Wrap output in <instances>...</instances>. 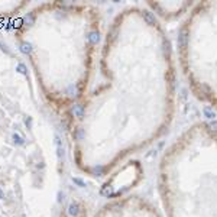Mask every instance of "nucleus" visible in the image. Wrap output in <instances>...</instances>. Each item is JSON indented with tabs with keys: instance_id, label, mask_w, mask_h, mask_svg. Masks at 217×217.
Returning <instances> with one entry per match:
<instances>
[{
	"instance_id": "1",
	"label": "nucleus",
	"mask_w": 217,
	"mask_h": 217,
	"mask_svg": "<svg viewBox=\"0 0 217 217\" xmlns=\"http://www.w3.org/2000/svg\"><path fill=\"white\" fill-rule=\"evenodd\" d=\"M72 113H74V116H77V117H80V119H83L84 117V107L81 104H74L72 106Z\"/></svg>"
},
{
	"instance_id": "2",
	"label": "nucleus",
	"mask_w": 217,
	"mask_h": 217,
	"mask_svg": "<svg viewBox=\"0 0 217 217\" xmlns=\"http://www.w3.org/2000/svg\"><path fill=\"white\" fill-rule=\"evenodd\" d=\"M80 213V207L77 203H71L70 205H68V214L71 217H77Z\"/></svg>"
},
{
	"instance_id": "3",
	"label": "nucleus",
	"mask_w": 217,
	"mask_h": 217,
	"mask_svg": "<svg viewBox=\"0 0 217 217\" xmlns=\"http://www.w3.org/2000/svg\"><path fill=\"white\" fill-rule=\"evenodd\" d=\"M100 41V35L99 32H96V31H93V32L88 33V42L90 44H93V45H96L97 42Z\"/></svg>"
},
{
	"instance_id": "4",
	"label": "nucleus",
	"mask_w": 217,
	"mask_h": 217,
	"mask_svg": "<svg viewBox=\"0 0 217 217\" xmlns=\"http://www.w3.org/2000/svg\"><path fill=\"white\" fill-rule=\"evenodd\" d=\"M20 52L22 54H31L32 52V45L29 42H22L20 44Z\"/></svg>"
},
{
	"instance_id": "5",
	"label": "nucleus",
	"mask_w": 217,
	"mask_h": 217,
	"mask_svg": "<svg viewBox=\"0 0 217 217\" xmlns=\"http://www.w3.org/2000/svg\"><path fill=\"white\" fill-rule=\"evenodd\" d=\"M23 23L26 25V26H32L33 23H35V16L33 13H28L25 18H23Z\"/></svg>"
},
{
	"instance_id": "6",
	"label": "nucleus",
	"mask_w": 217,
	"mask_h": 217,
	"mask_svg": "<svg viewBox=\"0 0 217 217\" xmlns=\"http://www.w3.org/2000/svg\"><path fill=\"white\" fill-rule=\"evenodd\" d=\"M143 18H145V20H146L149 25H155V23H156V20H155V18H153V15L149 13V12H145Z\"/></svg>"
},
{
	"instance_id": "7",
	"label": "nucleus",
	"mask_w": 217,
	"mask_h": 217,
	"mask_svg": "<svg viewBox=\"0 0 217 217\" xmlns=\"http://www.w3.org/2000/svg\"><path fill=\"white\" fill-rule=\"evenodd\" d=\"M13 142L16 145H23L25 143V139L22 138L20 135H18V133H13Z\"/></svg>"
},
{
	"instance_id": "8",
	"label": "nucleus",
	"mask_w": 217,
	"mask_h": 217,
	"mask_svg": "<svg viewBox=\"0 0 217 217\" xmlns=\"http://www.w3.org/2000/svg\"><path fill=\"white\" fill-rule=\"evenodd\" d=\"M16 71L20 72V74H23V75H26L28 74V68L25 64H18V67H16Z\"/></svg>"
},
{
	"instance_id": "9",
	"label": "nucleus",
	"mask_w": 217,
	"mask_h": 217,
	"mask_svg": "<svg viewBox=\"0 0 217 217\" xmlns=\"http://www.w3.org/2000/svg\"><path fill=\"white\" fill-rule=\"evenodd\" d=\"M72 182L77 184L78 187H86V182H84L83 179H80V178H72Z\"/></svg>"
},
{
	"instance_id": "10",
	"label": "nucleus",
	"mask_w": 217,
	"mask_h": 217,
	"mask_svg": "<svg viewBox=\"0 0 217 217\" xmlns=\"http://www.w3.org/2000/svg\"><path fill=\"white\" fill-rule=\"evenodd\" d=\"M68 94H70V96H77V88L74 86H71L68 88Z\"/></svg>"
},
{
	"instance_id": "11",
	"label": "nucleus",
	"mask_w": 217,
	"mask_h": 217,
	"mask_svg": "<svg viewBox=\"0 0 217 217\" xmlns=\"http://www.w3.org/2000/svg\"><path fill=\"white\" fill-rule=\"evenodd\" d=\"M204 113H205V116H207V117H214V113L211 112L209 107H205V109H204Z\"/></svg>"
},
{
	"instance_id": "12",
	"label": "nucleus",
	"mask_w": 217,
	"mask_h": 217,
	"mask_svg": "<svg viewBox=\"0 0 217 217\" xmlns=\"http://www.w3.org/2000/svg\"><path fill=\"white\" fill-rule=\"evenodd\" d=\"M75 138H77V139H81V138H83V130H81V129H78V132L75 133Z\"/></svg>"
},
{
	"instance_id": "13",
	"label": "nucleus",
	"mask_w": 217,
	"mask_h": 217,
	"mask_svg": "<svg viewBox=\"0 0 217 217\" xmlns=\"http://www.w3.org/2000/svg\"><path fill=\"white\" fill-rule=\"evenodd\" d=\"M94 172H96L97 175H100V174L103 172V168H101V166H99V168H94Z\"/></svg>"
},
{
	"instance_id": "14",
	"label": "nucleus",
	"mask_w": 217,
	"mask_h": 217,
	"mask_svg": "<svg viewBox=\"0 0 217 217\" xmlns=\"http://www.w3.org/2000/svg\"><path fill=\"white\" fill-rule=\"evenodd\" d=\"M211 129H213V130H217V122H213V123H211Z\"/></svg>"
},
{
	"instance_id": "15",
	"label": "nucleus",
	"mask_w": 217,
	"mask_h": 217,
	"mask_svg": "<svg viewBox=\"0 0 217 217\" xmlns=\"http://www.w3.org/2000/svg\"><path fill=\"white\" fill-rule=\"evenodd\" d=\"M26 125L29 126V127H31V125H32V119H31V117L26 119Z\"/></svg>"
},
{
	"instance_id": "16",
	"label": "nucleus",
	"mask_w": 217,
	"mask_h": 217,
	"mask_svg": "<svg viewBox=\"0 0 217 217\" xmlns=\"http://www.w3.org/2000/svg\"><path fill=\"white\" fill-rule=\"evenodd\" d=\"M0 198H5V194H3V191L0 190Z\"/></svg>"
}]
</instances>
